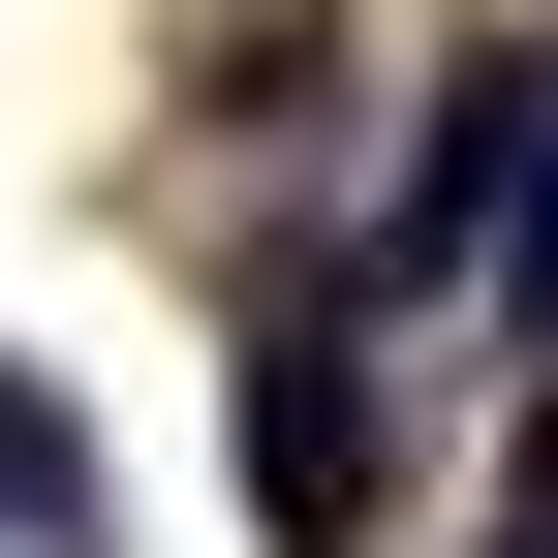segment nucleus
<instances>
[{
  "label": "nucleus",
  "mask_w": 558,
  "mask_h": 558,
  "mask_svg": "<svg viewBox=\"0 0 558 558\" xmlns=\"http://www.w3.org/2000/svg\"><path fill=\"white\" fill-rule=\"evenodd\" d=\"M373 497H403V403H373V341H341V311H248V527H279V558H341Z\"/></svg>",
  "instance_id": "obj_1"
},
{
  "label": "nucleus",
  "mask_w": 558,
  "mask_h": 558,
  "mask_svg": "<svg viewBox=\"0 0 558 558\" xmlns=\"http://www.w3.org/2000/svg\"><path fill=\"white\" fill-rule=\"evenodd\" d=\"M465 279H497V341L558 373V32H497V186H465Z\"/></svg>",
  "instance_id": "obj_2"
},
{
  "label": "nucleus",
  "mask_w": 558,
  "mask_h": 558,
  "mask_svg": "<svg viewBox=\"0 0 558 558\" xmlns=\"http://www.w3.org/2000/svg\"><path fill=\"white\" fill-rule=\"evenodd\" d=\"M0 558H94V435H62V373H0Z\"/></svg>",
  "instance_id": "obj_3"
}]
</instances>
